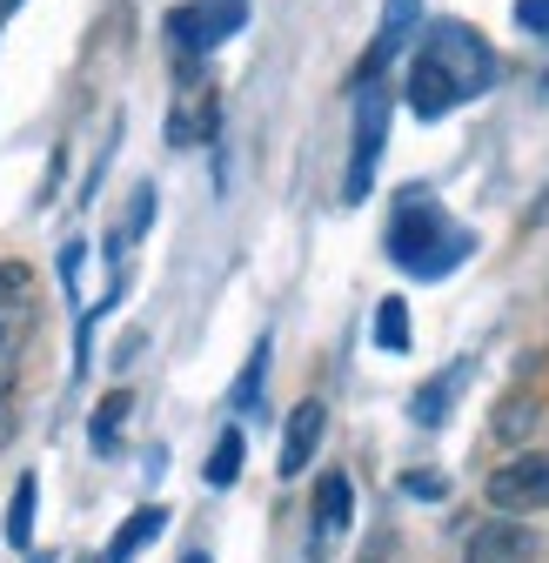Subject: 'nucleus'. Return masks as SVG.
<instances>
[{
  "label": "nucleus",
  "instance_id": "nucleus-1",
  "mask_svg": "<svg viewBox=\"0 0 549 563\" xmlns=\"http://www.w3.org/2000/svg\"><path fill=\"white\" fill-rule=\"evenodd\" d=\"M496 88V47L475 34L469 21H436L416 47V60H408V114L416 121H442L449 108L475 101V95H490Z\"/></svg>",
  "mask_w": 549,
  "mask_h": 563
},
{
  "label": "nucleus",
  "instance_id": "nucleus-2",
  "mask_svg": "<svg viewBox=\"0 0 549 563\" xmlns=\"http://www.w3.org/2000/svg\"><path fill=\"white\" fill-rule=\"evenodd\" d=\"M469 249H475V235H469L462 222H449V208H442L429 188H402L395 216H389V262H395L402 275L436 282V275L462 268Z\"/></svg>",
  "mask_w": 549,
  "mask_h": 563
},
{
  "label": "nucleus",
  "instance_id": "nucleus-3",
  "mask_svg": "<svg viewBox=\"0 0 549 563\" xmlns=\"http://www.w3.org/2000/svg\"><path fill=\"white\" fill-rule=\"evenodd\" d=\"M382 141H389V88L382 75L376 81H356V155H349V175H341V195L362 201L376 168H382Z\"/></svg>",
  "mask_w": 549,
  "mask_h": 563
},
{
  "label": "nucleus",
  "instance_id": "nucleus-4",
  "mask_svg": "<svg viewBox=\"0 0 549 563\" xmlns=\"http://www.w3.org/2000/svg\"><path fill=\"white\" fill-rule=\"evenodd\" d=\"M242 21H248V0H188V8L168 14V41L188 60H201V54H215L228 34H242Z\"/></svg>",
  "mask_w": 549,
  "mask_h": 563
},
{
  "label": "nucleus",
  "instance_id": "nucleus-5",
  "mask_svg": "<svg viewBox=\"0 0 549 563\" xmlns=\"http://www.w3.org/2000/svg\"><path fill=\"white\" fill-rule=\"evenodd\" d=\"M490 504L523 517V510H549V456L529 450V456H509L503 470H490Z\"/></svg>",
  "mask_w": 549,
  "mask_h": 563
},
{
  "label": "nucleus",
  "instance_id": "nucleus-6",
  "mask_svg": "<svg viewBox=\"0 0 549 563\" xmlns=\"http://www.w3.org/2000/svg\"><path fill=\"white\" fill-rule=\"evenodd\" d=\"M462 563H536V530L516 523V517H490L483 530L469 537Z\"/></svg>",
  "mask_w": 549,
  "mask_h": 563
},
{
  "label": "nucleus",
  "instance_id": "nucleus-7",
  "mask_svg": "<svg viewBox=\"0 0 549 563\" xmlns=\"http://www.w3.org/2000/svg\"><path fill=\"white\" fill-rule=\"evenodd\" d=\"M416 21H423V0H382V27H376L369 54H362V67H356V81H376L382 67L402 54V41L416 34Z\"/></svg>",
  "mask_w": 549,
  "mask_h": 563
},
{
  "label": "nucleus",
  "instance_id": "nucleus-8",
  "mask_svg": "<svg viewBox=\"0 0 549 563\" xmlns=\"http://www.w3.org/2000/svg\"><path fill=\"white\" fill-rule=\"evenodd\" d=\"M322 430H328V402H295V416H289V430H282V476H302L309 463H315V450H322Z\"/></svg>",
  "mask_w": 549,
  "mask_h": 563
},
{
  "label": "nucleus",
  "instance_id": "nucleus-9",
  "mask_svg": "<svg viewBox=\"0 0 549 563\" xmlns=\"http://www.w3.org/2000/svg\"><path fill=\"white\" fill-rule=\"evenodd\" d=\"M215 121H222L215 88H194V95L168 114V141H175V148H201V141H215Z\"/></svg>",
  "mask_w": 549,
  "mask_h": 563
},
{
  "label": "nucleus",
  "instance_id": "nucleus-10",
  "mask_svg": "<svg viewBox=\"0 0 549 563\" xmlns=\"http://www.w3.org/2000/svg\"><path fill=\"white\" fill-rule=\"evenodd\" d=\"M161 530H168V510H161V504H142V510H134V517L114 530V543H108V556H101V563H134V556H142V550L161 537Z\"/></svg>",
  "mask_w": 549,
  "mask_h": 563
},
{
  "label": "nucleus",
  "instance_id": "nucleus-11",
  "mask_svg": "<svg viewBox=\"0 0 549 563\" xmlns=\"http://www.w3.org/2000/svg\"><path fill=\"white\" fill-rule=\"evenodd\" d=\"M349 517H356V489H349V476H341V470H328L315 483V530L322 537H341V530H349Z\"/></svg>",
  "mask_w": 549,
  "mask_h": 563
},
{
  "label": "nucleus",
  "instance_id": "nucleus-12",
  "mask_svg": "<svg viewBox=\"0 0 549 563\" xmlns=\"http://www.w3.org/2000/svg\"><path fill=\"white\" fill-rule=\"evenodd\" d=\"M462 376H469V363H456V369H442L436 383H423V389H416V402H408V416H416L423 430H442V416H449V396L462 389Z\"/></svg>",
  "mask_w": 549,
  "mask_h": 563
},
{
  "label": "nucleus",
  "instance_id": "nucleus-13",
  "mask_svg": "<svg viewBox=\"0 0 549 563\" xmlns=\"http://www.w3.org/2000/svg\"><path fill=\"white\" fill-rule=\"evenodd\" d=\"M34 504H41V476L27 470V476L14 483V504H8V543H14V550L34 543Z\"/></svg>",
  "mask_w": 549,
  "mask_h": 563
},
{
  "label": "nucleus",
  "instance_id": "nucleus-14",
  "mask_svg": "<svg viewBox=\"0 0 549 563\" xmlns=\"http://www.w3.org/2000/svg\"><path fill=\"white\" fill-rule=\"evenodd\" d=\"M242 463H248V443H242V430H222V443H215V456H209V489H228L235 476H242Z\"/></svg>",
  "mask_w": 549,
  "mask_h": 563
},
{
  "label": "nucleus",
  "instance_id": "nucleus-15",
  "mask_svg": "<svg viewBox=\"0 0 549 563\" xmlns=\"http://www.w3.org/2000/svg\"><path fill=\"white\" fill-rule=\"evenodd\" d=\"M376 349H382V356H402V349H408V302L402 296H389L376 309Z\"/></svg>",
  "mask_w": 549,
  "mask_h": 563
},
{
  "label": "nucleus",
  "instance_id": "nucleus-16",
  "mask_svg": "<svg viewBox=\"0 0 549 563\" xmlns=\"http://www.w3.org/2000/svg\"><path fill=\"white\" fill-rule=\"evenodd\" d=\"M134 409V396L127 389H114L101 409H94V450H114V437H121V416Z\"/></svg>",
  "mask_w": 549,
  "mask_h": 563
},
{
  "label": "nucleus",
  "instance_id": "nucleus-17",
  "mask_svg": "<svg viewBox=\"0 0 549 563\" xmlns=\"http://www.w3.org/2000/svg\"><path fill=\"white\" fill-rule=\"evenodd\" d=\"M261 383H268V335L255 342V356H248V369H242V383H235V409H255V402H261Z\"/></svg>",
  "mask_w": 549,
  "mask_h": 563
},
{
  "label": "nucleus",
  "instance_id": "nucleus-18",
  "mask_svg": "<svg viewBox=\"0 0 549 563\" xmlns=\"http://www.w3.org/2000/svg\"><path fill=\"white\" fill-rule=\"evenodd\" d=\"M27 289H34V275H27L21 262H0V309H21Z\"/></svg>",
  "mask_w": 549,
  "mask_h": 563
},
{
  "label": "nucleus",
  "instance_id": "nucleus-19",
  "mask_svg": "<svg viewBox=\"0 0 549 563\" xmlns=\"http://www.w3.org/2000/svg\"><path fill=\"white\" fill-rule=\"evenodd\" d=\"M516 27L549 47V0H516Z\"/></svg>",
  "mask_w": 549,
  "mask_h": 563
},
{
  "label": "nucleus",
  "instance_id": "nucleus-20",
  "mask_svg": "<svg viewBox=\"0 0 549 563\" xmlns=\"http://www.w3.org/2000/svg\"><path fill=\"white\" fill-rule=\"evenodd\" d=\"M402 489H408V497H423V504H436L449 483H442V476H402Z\"/></svg>",
  "mask_w": 549,
  "mask_h": 563
},
{
  "label": "nucleus",
  "instance_id": "nucleus-21",
  "mask_svg": "<svg viewBox=\"0 0 549 563\" xmlns=\"http://www.w3.org/2000/svg\"><path fill=\"white\" fill-rule=\"evenodd\" d=\"M21 322H27V302H21V309H0V356H8V349H14Z\"/></svg>",
  "mask_w": 549,
  "mask_h": 563
},
{
  "label": "nucleus",
  "instance_id": "nucleus-22",
  "mask_svg": "<svg viewBox=\"0 0 549 563\" xmlns=\"http://www.w3.org/2000/svg\"><path fill=\"white\" fill-rule=\"evenodd\" d=\"M523 422H536V409H523V402H509V409H503V437H516V430H523Z\"/></svg>",
  "mask_w": 549,
  "mask_h": 563
},
{
  "label": "nucleus",
  "instance_id": "nucleus-23",
  "mask_svg": "<svg viewBox=\"0 0 549 563\" xmlns=\"http://www.w3.org/2000/svg\"><path fill=\"white\" fill-rule=\"evenodd\" d=\"M181 563H209V556H201V550H188V556H181Z\"/></svg>",
  "mask_w": 549,
  "mask_h": 563
}]
</instances>
